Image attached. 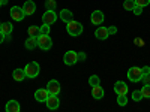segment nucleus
I'll return each mask as SVG.
<instances>
[{
    "label": "nucleus",
    "instance_id": "3",
    "mask_svg": "<svg viewBox=\"0 0 150 112\" xmlns=\"http://www.w3.org/2000/svg\"><path fill=\"white\" fill-rule=\"evenodd\" d=\"M38 45H39V48L45 49V51L51 49L53 41H51V37H50V34H39L38 36Z\"/></svg>",
    "mask_w": 150,
    "mask_h": 112
},
{
    "label": "nucleus",
    "instance_id": "6",
    "mask_svg": "<svg viewBox=\"0 0 150 112\" xmlns=\"http://www.w3.org/2000/svg\"><path fill=\"white\" fill-rule=\"evenodd\" d=\"M24 17H26V14H24L23 8H18V6L11 8V18H12V20H15V21H23Z\"/></svg>",
    "mask_w": 150,
    "mask_h": 112
},
{
    "label": "nucleus",
    "instance_id": "36",
    "mask_svg": "<svg viewBox=\"0 0 150 112\" xmlns=\"http://www.w3.org/2000/svg\"><path fill=\"white\" fill-rule=\"evenodd\" d=\"M80 60H81V61L86 60V54H84V52H78V61H80Z\"/></svg>",
    "mask_w": 150,
    "mask_h": 112
},
{
    "label": "nucleus",
    "instance_id": "4",
    "mask_svg": "<svg viewBox=\"0 0 150 112\" xmlns=\"http://www.w3.org/2000/svg\"><path fill=\"white\" fill-rule=\"evenodd\" d=\"M39 64L36 63V61H32V63H29L26 66V69H24V72H26V76L27 78H36L38 75H39Z\"/></svg>",
    "mask_w": 150,
    "mask_h": 112
},
{
    "label": "nucleus",
    "instance_id": "10",
    "mask_svg": "<svg viewBox=\"0 0 150 112\" xmlns=\"http://www.w3.org/2000/svg\"><path fill=\"white\" fill-rule=\"evenodd\" d=\"M90 20H92V22L95 24V26H101V24L104 22V14L101 10H95L92 14V17H90Z\"/></svg>",
    "mask_w": 150,
    "mask_h": 112
},
{
    "label": "nucleus",
    "instance_id": "30",
    "mask_svg": "<svg viewBox=\"0 0 150 112\" xmlns=\"http://www.w3.org/2000/svg\"><path fill=\"white\" fill-rule=\"evenodd\" d=\"M132 12H134L135 15H141V14H143V8H141V6H138V5H135V8H134V10H132Z\"/></svg>",
    "mask_w": 150,
    "mask_h": 112
},
{
    "label": "nucleus",
    "instance_id": "11",
    "mask_svg": "<svg viewBox=\"0 0 150 112\" xmlns=\"http://www.w3.org/2000/svg\"><path fill=\"white\" fill-rule=\"evenodd\" d=\"M23 10H24V14H26V15H32V14H35L36 5H35L33 0H27V2L24 3V6H23Z\"/></svg>",
    "mask_w": 150,
    "mask_h": 112
},
{
    "label": "nucleus",
    "instance_id": "28",
    "mask_svg": "<svg viewBox=\"0 0 150 112\" xmlns=\"http://www.w3.org/2000/svg\"><path fill=\"white\" fill-rule=\"evenodd\" d=\"M50 29H51L50 24H44V26L41 27V34H50Z\"/></svg>",
    "mask_w": 150,
    "mask_h": 112
},
{
    "label": "nucleus",
    "instance_id": "15",
    "mask_svg": "<svg viewBox=\"0 0 150 112\" xmlns=\"http://www.w3.org/2000/svg\"><path fill=\"white\" fill-rule=\"evenodd\" d=\"M95 36H96V39H99V41H105L107 37L110 36V34H108V29H107V27H99V29H96Z\"/></svg>",
    "mask_w": 150,
    "mask_h": 112
},
{
    "label": "nucleus",
    "instance_id": "21",
    "mask_svg": "<svg viewBox=\"0 0 150 112\" xmlns=\"http://www.w3.org/2000/svg\"><path fill=\"white\" fill-rule=\"evenodd\" d=\"M39 34H41V27H38V26H30L29 27V36L38 37Z\"/></svg>",
    "mask_w": 150,
    "mask_h": 112
},
{
    "label": "nucleus",
    "instance_id": "32",
    "mask_svg": "<svg viewBox=\"0 0 150 112\" xmlns=\"http://www.w3.org/2000/svg\"><path fill=\"white\" fill-rule=\"evenodd\" d=\"M107 29H108V34H116L117 33V27H114V26L107 27Z\"/></svg>",
    "mask_w": 150,
    "mask_h": 112
},
{
    "label": "nucleus",
    "instance_id": "37",
    "mask_svg": "<svg viewBox=\"0 0 150 112\" xmlns=\"http://www.w3.org/2000/svg\"><path fill=\"white\" fill-rule=\"evenodd\" d=\"M8 2V0H0V8H2V5H5Z\"/></svg>",
    "mask_w": 150,
    "mask_h": 112
},
{
    "label": "nucleus",
    "instance_id": "1",
    "mask_svg": "<svg viewBox=\"0 0 150 112\" xmlns=\"http://www.w3.org/2000/svg\"><path fill=\"white\" fill-rule=\"evenodd\" d=\"M66 30H68V33L71 36H80L83 33V24L78 22V21H75V20H72V21L68 22Z\"/></svg>",
    "mask_w": 150,
    "mask_h": 112
},
{
    "label": "nucleus",
    "instance_id": "23",
    "mask_svg": "<svg viewBox=\"0 0 150 112\" xmlns=\"http://www.w3.org/2000/svg\"><path fill=\"white\" fill-rule=\"evenodd\" d=\"M123 8L126 10H134L135 8V0H126V2L123 3Z\"/></svg>",
    "mask_w": 150,
    "mask_h": 112
},
{
    "label": "nucleus",
    "instance_id": "31",
    "mask_svg": "<svg viewBox=\"0 0 150 112\" xmlns=\"http://www.w3.org/2000/svg\"><path fill=\"white\" fill-rule=\"evenodd\" d=\"M134 43H135V46H144V41L141 39V37H135Z\"/></svg>",
    "mask_w": 150,
    "mask_h": 112
},
{
    "label": "nucleus",
    "instance_id": "5",
    "mask_svg": "<svg viewBox=\"0 0 150 112\" xmlns=\"http://www.w3.org/2000/svg\"><path fill=\"white\" fill-rule=\"evenodd\" d=\"M63 61H65V64L68 66H72L75 64L78 61V52H75V51H68L63 57Z\"/></svg>",
    "mask_w": 150,
    "mask_h": 112
},
{
    "label": "nucleus",
    "instance_id": "13",
    "mask_svg": "<svg viewBox=\"0 0 150 112\" xmlns=\"http://www.w3.org/2000/svg\"><path fill=\"white\" fill-rule=\"evenodd\" d=\"M48 96H50V93H48L47 88H39V90L35 93V99H36L38 102H45Z\"/></svg>",
    "mask_w": 150,
    "mask_h": 112
},
{
    "label": "nucleus",
    "instance_id": "25",
    "mask_svg": "<svg viewBox=\"0 0 150 112\" xmlns=\"http://www.w3.org/2000/svg\"><path fill=\"white\" fill-rule=\"evenodd\" d=\"M132 99L135 102H140V100H143V94H141V90H135L134 93H132Z\"/></svg>",
    "mask_w": 150,
    "mask_h": 112
},
{
    "label": "nucleus",
    "instance_id": "12",
    "mask_svg": "<svg viewBox=\"0 0 150 112\" xmlns=\"http://www.w3.org/2000/svg\"><path fill=\"white\" fill-rule=\"evenodd\" d=\"M114 91L117 94H128V85L125 84L123 81H117L114 84Z\"/></svg>",
    "mask_w": 150,
    "mask_h": 112
},
{
    "label": "nucleus",
    "instance_id": "9",
    "mask_svg": "<svg viewBox=\"0 0 150 112\" xmlns=\"http://www.w3.org/2000/svg\"><path fill=\"white\" fill-rule=\"evenodd\" d=\"M47 90H48V93L50 94H59L60 93V84H59V81H56V79H51L48 84H47Z\"/></svg>",
    "mask_w": 150,
    "mask_h": 112
},
{
    "label": "nucleus",
    "instance_id": "33",
    "mask_svg": "<svg viewBox=\"0 0 150 112\" xmlns=\"http://www.w3.org/2000/svg\"><path fill=\"white\" fill-rule=\"evenodd\" d=\"M141 72H143V75H150V67L144 66V67H141Z\"/></svg>",
    "mask_w": 150,
    "mask_h": 112
},
{
    "label": "nucleus",
    "instance_id": "26",
    "mask_svg": "<svg viewBox=\"0 0 150 112\" xmlns=\"http://www.w3.org/2000/svg\"><path fill=\"white\" fill-rule=\"evenodd\" d=\"M141 94H143V97H150V84H146L143 88H141Z\"/></svg>",
    "mask_w": 150,
    "mask_h": 112
},
{
    "label": "nucleus",
    "instance_id": "35",
    "mask_svg": "<svg viewBox=\"0 0 150 112\" xmlns=\"http://www.w3.org/2000/svg\"><path fill=\"white\" fill-rule=\"evenodd\" d=\"M5 39H6V34H5V33H3L2 30H0V43H2V42H3Z\"/></svg>",
    "mask_w": 150,
    "mask_h": 112
},
{
    "label": "nucleus",
    "instance_id": "27",
    "mask_svg": "<svg viewBox=\"0 0 150 112\" xmlns=\"http://www.w3.org/2000/svg\"><path fill=\"white\" fill-rule=\"evenodd\" d=\"M45 6L48 8V9H51V10H54L56 9V0H47V2H45Z\"/></svg>",
    "mask_w": 150,
    "mask_h": 112
},
{
    "label": "nucleus",
    "instance_id": "17",
    "mask_svg": "<svg viewBox=\"0 0 150 112\" xmlns=\"http://www.w3.org/2000/svg\"><path fill=\"white\" fill-rule=\"evenodd\" d=\"M6 111L8 112H20V103L17 100H9L6 103Z\"/></svg>",
    "mask_w": 150,
    "mask_h": 112
},
{
    "label": "nucleus",
    "instance_id": "34",
    "mask_svg": "<svg viewBox=\"0 0 150 112\" xmlns=\"http://www.w3.org/2000/svg\"><path fill=\"white\" fill-rule=\"evenodd\" d=\"M141 81L144 82V85H146V84H150V76H149V75H144Z\"/></svg>",
    "mask_w": 150,
    "mask_h": 112
},
{
    "label": "nucleus",
    "instance_id": "19",
    "mask_svg": "<svg viewBox=\"0 0 150 112\" xmlns=\"http://www.w3.org/2000/svg\"><path fill=\"white\" fill-rule=\"evenodd\" d=\"M36 46H38V37L29 36V39L26 41V48H27V49H35Z\"/></svg>",
    "mask_w": 150,
    "mask_h": 112
},
{
    "label": "nucleus",
    "instance_id": "2",
    "mask_svg": "<svg viewBox=\"0 0 150 112\" xmlns=\"http://www.w3.org/2000/svg\"><path fill=\"white\" fill-rule=\"evenodd\" d=\"M143 72H141V67H131L128 70V79L131 82H140L143 79Z\"/></svg>",
    "mask_w": 150,
    "mask_h": 112
},
{
    "label": "nucleus",
    "instance_id": "20",
    "mask_svg": "<svg viewBox=\"0 0 150 112\" xmlns=\"http://www.w3.org/2000/svg\"><path fill=\"white\" fill-rule=\"evenodd\" d=\"M12 29H14V27H12L11 22H2V26H0V30H2L6 36H9L12 33Z\"/></svg>",
    "mask_w": 150,
    "mask_h": 112
},
{
    "label": "nucleus",
    "instance_id": "22",
    "mask_svg": "<svg viewBox=\"0 0 150 112\" xmlns=\"http://www.w3.org/2000/svg\"><path fill=\"white\" fill-rule=\"evenodd\" d=\"M89 84L90 87H96V85H101V79H99L98 75H92L90 79H89Z\"/></svg>",
    "mask_w": 150,
    "mask_h": 112
},
{
    "label": "nucleus",
    "instance_id": "7",
    "mask_svg": "<svg viewBox=\"0 0 150 112\" xmlns=\"http://www.w3.org/2000/svg\"><path fill=\"white\" fill-rule=\"evenodd\" d=\"M56 20H57V15H56V12L54 10H51V9H48L45 14L42 15V21H44V24H54L56 22Z\"/></svg>",
    "mask_w": 150,
    "mask_h": 112
},
{
    "label": "nucleus",
    "instance_id": "14",
    "mask_svg": "<svg viewBox=\"0 0 150 112\" xmlns=\"http://www.w3.org/2000/svg\"><path fill=\"white\" fill-rule=\"evenodd\" d=\"M59 17H60V20H62V21L66 22V24H68L69 21H72V20H74V15H72V12H71L69 9H62Z\"/></svg>",
    "mask_w": 150,
    "mask_h": 112
},
{
    "label": "nucleus",
    "instance_id": "8",
    "mask_svg": "<svg viewBox=\"0 0 150 112\" xmlns=\"http://www.w3.org/2000/svg\"><path fill=\"white\" fill-rule=\"evenodd\" d=\"M45 103H47V108H48V109H57L59 105H60V100H59V97H57L56 94H50V96L47 97Z\"/></svg>",
    "mask_w": 150,
    "mask_h": 112
},
{
    "label": "nucleus",
    "instance_id": "16",
    "mask_svg": "<svg viewBox=\"0 0 150 112\" xmlns=\"http://www.w3.org/2000/svg\"><path fill=\"white\" fill-rule=\"evenodd\" d=\"M92 96L93 99H96V100H101V99L104 97V88H101V85H96V87H92Z\"/></svg>",
    "mask_w": 150,
    "mask_h": 112
},
{
    "label": "nucleus",
    "instance_id": "18",
    "mask_svg": "<svg viewBox=\"0 0 150 112\" xmlns=\"http://www.w3.org/2000/svg\"><path fill=\"white\" fill-rule=\"evenodd\" d=\"M12 78L20 82V81H23L24 78H27V76H26V72H24V69H15L14 73H12Z\"/></svg>",
    "mask_w": 150,
    "mask_h": 112
},
{
    "label": "nucleus",
    "instance_id": "24",
    "mask_svg": "<svg viewBox=\"0 0 150 112\" xmlns=\"http://www.w3.org/2000/svg\"><path fill=\"white\" fill-rule=\"evenodd\" d=\"M117 103L120 106H125L128 103V99H126V94H117Z\"/></svg>",
    "mask_w": 150,
    "mask_h": 112
},
{
    "label": "nucleus",
    "instance_id": "29",
    "mask_svg": "<svg viewBox=\"0 0 150 112\" xmlns=\"http://www.w3.org/2000/svg\"><path fill=\"white\" fill-rule=\"evenodd\" d=\"M135 5H138L141 8H146L147 5H150V0H135Z\"/></svg>",
    "mask_w": 150,
    "mask_h": 112
}]
</instances>
